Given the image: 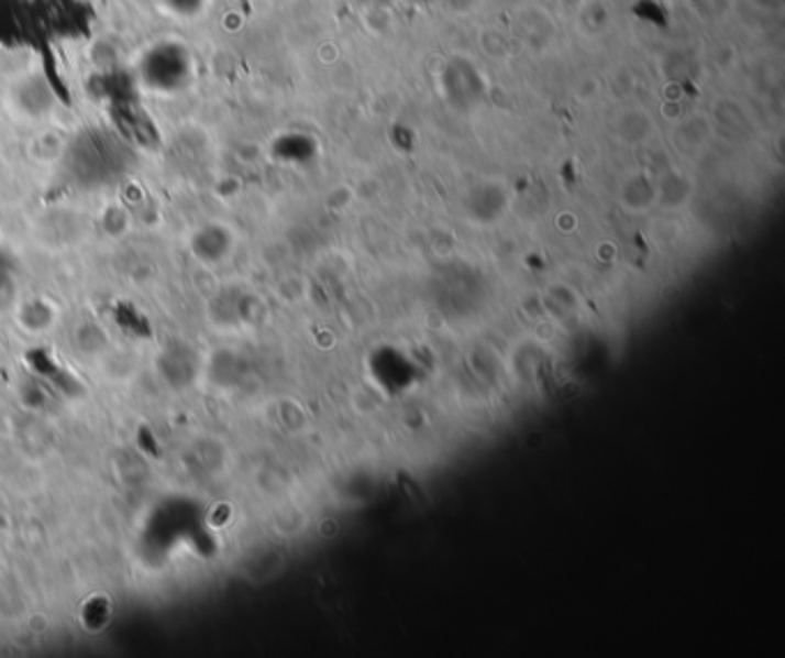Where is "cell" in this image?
I'll use <instances>...</instances> for the list:
<instances>
[{
    "label": "cell",
    "mask_w": 785,
    "mask_h": 658,
    "mask_svg": "<svg viewBox=\"0 0 785 658\" xmlns=\"http://www.w3.org/2000/svg\"><path fill=\"white\" fill-rule=\"evenodd\" d=\"M166 6L183 12L185 17H191V14H196L203 8V0H166Z\"/></svg>",
    "instance_id": "6da1fadb"
}]
</instances>
